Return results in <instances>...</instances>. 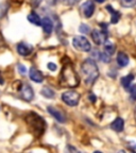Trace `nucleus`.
Returning <instances> with one entry per match:
<instances>
[{
	"instance_id": "nucleus-9",
	"label": "nucleus",
	"mask_w": 136,
	"mask_h": 153,
	"mask_svg": "<svg viewBox=\"0 0 136 153\" xmlns=\"http://www.w3.org/2000/svg\"><path fill=\"white\" fill-rule=\"evenodd\" d=\"M82 10H83V13L86 18H89L94 14V12H95V4H94L91 0H87L82 5Z\"/></svg>"
},
{
	"instance_id": "nucleus-11",
	"label": "nucleus",
	"mask_w": 136,
	"mask_h": 153,
	"mask_svg": "<svg viewBox=\"0 0 136 153\" xmlns=\"http://www.w3.org/2000/svg\"><path fill=\"white\" fill-rule=\"evenodd\" d=\"M32 50H33V48L26 43H20L17 45V52L22 56H27V55L31 54Z\"/></svg>"
},
{
	"instance_id": "nucleus-31",
	"label": "nucleus",
	"mask_w": 136,
	"mask_h": 153,
	"mask_svg": "<svg viewBox=\"0 0 136 153\" xmlns=\"http://www.w3.org/2000/svg\"><path fill=\"white\" fill-rule=\"evenodd\" d=\"M96 1H97V2H103V1H104V0H96Z\"/></svg>"
},
{
	"instance_id": "nucleus-5",
	"label": "nucleus",
	"mask_w": 136,
	"mask_h": 153,
	"mask_svg": "<svg viewBox=\"0 0 136 153\" xmlns=\"http://www.w3.org/2000/svg\"><path fill=\"white\" fill-rule=\"evenodd\" d=\"M80 98H81L80 94L74 91H65L62 95V100L64 101L67 105H69V106H76V105H78V103H79V101H80Z\"/></svg>"
},
{
	"instance_id": "nucleus-18",
	"label": "nucleus",
	"mask_w": 136,
	"mask_h": 153,
	"mask_svg": "<svg viewBox=\"0 0 136 153\" xmlns=\"http://www.w3.org/2000/svg\"><path fill=\"white\" fill-rule=\"evenodd\" d=\"M104 49H105V53L109 55H112L115 53V50H116V47H115V45L113 43H111V42L106 41L104 44Z\"/></svg>"
},
{
	"instance_id": "nucleus-23",
	"label": "nucleus",
	"mask_w": 136,
	"mask_h": 153,
	"mask_svg": "<svg viewBox=\"0 0 136 153\" xmlns=\"http://www.w3.org/2000/svg\"><path fill=\"white\" fill-rule=\"evenodd\" d=\"M99 59H100L101 61H103L104 63L110 62V55L106 54L105 52H99Z\"/></svg>"
},
{
	"instance_id": "nucleus-26",
	"label": "nucleus",
	"mask_w": 136,
	"mask_h": 153,
	"mask_svg": "<svg viewBox=\"0 0 136 153\" xmlns=\"http://www.w3.org/2000/svg\"><path fill=\"white\" fill-rule=\"evenodd\" d=\"M18 70H19V72H20V74H26V71H27V69H26V67L24 66V65H20L19 64L18 65Z\"/></svg>"
},
{
	"instance_id": "nucleus-13",
	"label": "nucleus",
	"mask_w": 136,
	"mask_h": 153,
	"mask_svg": "<svg viewBox=\"0 0 136 153\" xmlns=\"http://www.w3.org/2000/svg\"><path fill=\"white\" fill-rule=\"evenodd\" d=\"M124 128V121L122 118L118 117L111 123V129L114 130L116 132H122Z\"/></svg>"
},
{
	"instance_id": "nucleus-7",
	"label": "nucleus",
	"mask_w": 136,
	"mask_h": 153,
	"mask_svg": "<svg viewBox=\"0 0 136 153\" xmlns=\"http://www.w3.org/2000/svg\"><path fill=\"white\" fill-rule=\"evenodd\" d=\"M91 38H93L94 43L96 45H102L105 42L108 41V35L103 31H99V30H94L91 32Z\"/></svg>"
},
{
	"instance_id": "nucleus-20",
	"label": "nucleus",
	"mask_w": 136,
	"mask_h": 153,
	"mask_svg": "<svg viewBox=\"0 0 136 153\" xmlns=\"http://www.w3.org/2000/svg\"><path fill=\"white\" fill-rule=\"evenodd\" d=\"M120 3L124 7H133L136 5V0H120Z\"/></svg>"
},
{
	"instance_id": "nucleus-32",
	"label": "nucleus",
	"mask_w": 136,
	"mask_h": 153,
	"mask_svg": "<svg viewBox=\"0 0 136 153\" xmlns=\"http://www.w3.org/2000/svg\"><path fill=\"white\" fill-rule=\"evenodd\" d=\"M93 153H102V152H101V151H94Z\"/></svg>"
},
{
	"instance_id": "nucleus-22",
	"label": "nucleus",
	"mask_w": 136,
	"mask_h": 153,
	"mask_svg": "<svg viewBox=\"0 0 136 153\" xmlns=\"http://www.w3.org/2000/svg\"><path fill=\"white\" fill-rule=\"evenodd\" d=\"M129 91H130V96H131V99L135 101L136 100V84L130 86Z\"/></svg>"
},
{
	"instance_id": "nucleus-21",
	"label": "nucleus",
	"mask_w": 136,
	"mask_h": 153,
	"mask_svg": "<svg viewBox=\"0 0 136 153\" xmlns=\"http://www.w3.org/2000/svg\"><path fill=\"white\" fill-rule=\"evenodd\" d=\"M65 153H82L80 150H78L77 148H74L71 145H68L65 149Z\"/></svg>"
},
{
	"instance_id": "nucleus-6",
	"label": "nucleus",
	"mask_w": 136,
	"mask_h": 153,
	"mask_svg": "<svg viewBox=\"0 0 136 153\" xmlns=\"http://www.w3.org/2000/svg\"><path fill=\"white\" fill-rule=\"evenodd\" d=\"M19 95L24 100L26 101H31L34 97V91L32 87L28 84H22L19 88Z\"/></svg>"
},
{
	"instance_id": "nucleus-2",
	"label": "nucleus",
	"mask_w": 136,
	"mask_h": 153,
	"mask_svg": "<svg viewBox=\"0 0 136 153\" xmlns=\"http://www.w3.org/2000/svg\"><path fill=\"white\" fill-rule=\"evenodd\" d=\"M60 82L63 86H66V87H76L79 85V76L70 64L64 65L61 72Z\"/></svg>"
},
{
	"instance_id": "nucleus-29",
	"label": "nucleus",
	"mask_w": 136,
	"mask_h": 153,
	"mask_svg": "<svg viewBox=\"0 0 136 153\" xmlns=\"http://www.w3.org/2000/svg\"><path fill=\"white\" fill-rule=\"evenodd\" d=\"M4 83V80H3L2 76H1V74H0V84H3Z\"/></svg>"
},
{
	"instance_id": "nucleus-10",
	"label": "nucleus",
	"mask_w": 136,
	"mask_h": 153,
	"mask_svg": "<svg viewBox=\"0 0 136 153\" xmlns=\"http://www.w3.org/2000/svg\"><path fill=\"white\" fill-rule=\"evenodd\" d=\"M29 76H30V79L32 81L36 82V83H41L44 81V76L38 69H36L35 67H32L30 68V71H29Z\"/></svg>"
},
{
	"instance_id": "nucleus-16",
	"label": "nucleus",
	"mask_w": 136,
	"mask_h": 153,
	"mask_svg": "<svg viewBox=\"0 0 136 153\" xmlns=\"http://www.w3.org/2000/svg\"><path fill=\"white\" fill-rule=\"evenodd\" d=\"M28 20L31 24L35 25V26H41V18L35 12H32L28 15Z\"/></svg>"
},
{
	"instance_id": "nucleus-14",
	"label": "nucleus",
	"mask_w": 136,
	"mask_h": 153,
	"mask_svg": "<svg viewBox=\"0 0 136 153\" xmlns=\"http://www.w3.org/2000/svg\"><path fill=\"white\" fill-rule=\"evenodd\" d=\"M117 63H118V65L121 67L127 66V65L129 64V56H128L124 52L120 51V52L117 54Z\"/></svg>"
},
{
	"instance_id": "nucleus-19",
	"label": "nucleus",
	"mask_w": 136,
	"mask_h": 153,
	"mask_svg": "<svg viewBox=\"0 0 136 153\" xmlns=\"http://www.w3.org/2000/svg\"><path fill=\"white\" fill-rule=\"evenodd\" d=\"M42 95H43L44 97H46V98H53L55 96V94H54V91L51 88H49V87H44V88L42 89Z\"/></svg>"
},
{
	"instance_id": "nucleus-28",
	"label": "nucleus",
	"mask_w": 136,
	"mask_h": 153,
	"mask_svg": "<svg viewBox=\"0 0 136 153\" xmlns=\"http://www.w3.org/2000/svg\"><path fill=\"white\" fill-rule=\"evenodd\" d=\"M89 99H91V102H95V101H96V97H95L94 95H91V96H89Z\"/></svg>"
},
{
	"instance_id": "nucleus-25",
	"label": "nucleus",
	"mask_w": 136,
	"mask_h": 153,
	"mask_svg": "<svg viewBox=\"0 0 136 153\" xmlns=\"http://www.w3.org/2000/svg\"><path fill=\"white\" fill-rule=\"evenodd\" d=\"M80 32H82V33H88L89 32V28L87 25H81V27H80Z\"/></svg>"
},
{
	"instance_id": "nucleus-8",
	"label": "nucleus",
	"mask_w": 136,
	"mask_h": 153,
	"mask_svg": "<svg viewBox=\"0 0 136 153\" xmlns=\"http://www.w3.org/2000/svg\"><path fill=\"white\" fill-rule=\"evenodd\" d=\"M47 110H48V112H49V114H50L51 116H53L59 122H61V123L66 122V116H65L60 110H57V108H53V106H48Z\"/></svg>"
},
{
	"instance_id": "nucleus-12",
	"label": "nucleus",
	"mask_w": 136,
	"mask_h": 153,
	"mask_svg": "<svg viewBox=\"0 0 136 153\" xmlns=\"http://www.w3.org/2000/svg\"><path fill=\"white\" fill-rule=\"evenodd\" d=\"M41 26L43 27L44 31H45L46 34H50L53 30V24L51 22L50 18H48V17H45L41 20Z\"/></svg>"
},
{
	"instance_id": "nucleus-3",
	"label": "nucleus",
	"mask_w": 136,
	"mask_h": 153,
	"mask_svg": "<svg viewBox=\"0 0 136 153\" xmlns=\"http://www.w3.org/2000/svg\"><path fill=\"white\" fill-rule=\"evenodd\" d=\"M26 121H27V123H28L29 128L31 129V131L33 132L35 135L39 136L41 134L44 133L46 123L43 120V118L39 117L38 115L34 114V113H30L26 117Z\"/></svg>"
},
{
	"instance_id": "nucleus-17",
	"label": "nucleus",
	"mask_w": 136,
	"mask_h": 153,
	"mask_svg": "<svg viewBox=\"0 0 136 153\" xmlns=\"http://www.w3.org/2000/svg\"><path fill=\"white\" fill-rule=\"evenodd\" d=\"M134 80V76L133 74H128V76H123L121 79V85L123 86L124 88L128 89L131 86V82Z\"/></svg>"
},
{
	"instance_id": "nucleus-30",
	"label": "nucleus",
	"mask_w": 136,
	"mask_h": 153,
	"mask_svg": "<svg viewBox=\"0 0 136 153\" xmlns=\"http://www.w3.org/2000/svg\"><path fill=\"white\" fill-rule=\"evenodd\" d=\"M117 153H126V151H124V150H119Z\"/></svg>"
},
{
	"instance_id": "nucleus-1",
	"label": "nucleus",
	"mask_w": 136,
	"mask_h": 153,
	"mask_svg": "<svg viewBox=\"0 0 136 153\" xmlns=\"http://www.w3.org/2000/svg\"><path fill=\"white\" fill-rule=\"evenodd\" d=\"M81 71L84 76V81L87 85H91L99 76V69L96 62L91 59L85 60L81 65Z\"/></svg>"
},
{
	"instance_id": "nucleus-24",
	"label": "nucleus",
	"mask_w": 136,
	"mask_h": 153,
	"mask_svg": "<svg viewBox=\"0 0 136 153\" xmlns=\"http://www.w3.org/2000/svg\"><path fill=\"white\" fill-rule=\"evenodd\" d=\"M127 147L130 151H132L133 153H136V141H128Z\"/></svg>"
},
{
	"instance_id": "nucleus-4",
	"label": "nucleus",
	"mask_w": 136,
	"mask_h": 153,
	"mask_svg": "<svg viewBox=\"0 0 136 153\" xmlns=\"http://www.w3.org/2000/svg\"><path fill=\"white\" fill-rule=\"evenodd\" d=\"M72 45L77 50L82 51V52H88V51H91V48L88 39L81 35L74 36V39H72Z\"/></svg>"
},
{
	"instance_id": "nucleus-27",
	"label": "nucleus",
	"mask_w": 136,
	"mask_h": 153,
	"mask_svg": "<svg viewBox=\"0 0 136 153\" xmlns=\"http://www.w3.org/2000/svg\"><path fill=\"white\" fill-rule=\"evenodd\" d=\"M48 68L50 70H52V71H55L56 70V65L53 64V63H48Z\"/></svg>"
},
{
	"instance_id": "nucleus-15",
	"label": "nucleus",
	"mask_w": 136,
	"mask_h": 153,
	"mask_svg": "<svg viewBox=\"0 0 136 153\" xmlns=\"http://www.w3.org/2000/svg\"><path fill=\"white\" fill-rule=\"evenodd\" d=\"M106 10H108L110 13H112V19H111L112 24H116L120 18V13L117 12V11H115L111 5H106Z\"/></svg>"
}]
</instances>
